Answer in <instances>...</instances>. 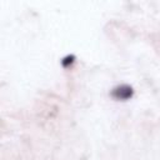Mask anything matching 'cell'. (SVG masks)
<instances>
[{"label":"cell","mask_w":160,"mask_h":160,"mask_svg":"<svg viewBox=\"0 0 160 160\" xmlns=\"http://www.w3.org/2000/svg\"><path fill=\"white\" fill-rule=\"evenodd\" d=\"M74 60H75V56H74V55H69V56H66V58H64V59H62L61 64H62V66H64V68H68L70 64H72V62H74Z\"/></svg>","instance_id":"2"},{"label":"cell","mask_w":160,"mask_h":160,"mask_svg":"<svg viewBox=\"0 0 160 160\" xmlns=\"http://www.w3.org/2000/svg\"><path fill=\"white\" fill-rule=\"evenodd\" d=\"M132 95H134V90L130 85H120L114 88L111 91V96L118 100H128L132 98Z\"/></svg>","instance_id":"1"}]
</instances>
